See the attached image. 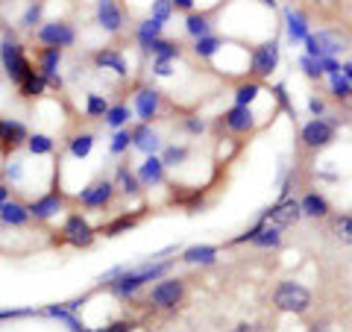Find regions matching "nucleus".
<instances>
[{"label": "nucleus", "mask_w": 352, "mask_h": 332, "mask_svg": "<svg viewBox=\"0 0 352 332\" xmlns=\"http://www.w3.org/2000/svg\"><path fill=\"white\" fill-rule=\"evenodd\" d=\"M176 259H164V262H147L141 264V268H115L109 271L103 280H106V289L112 291L115 297H120V300H126V297H132L138 289H144L147 282H159L164 273H168L173 268Z\"/></svg>", "instance_id": "obj_1"}, {"label": "nucleus", "mask_w": 352, "mask_h": 332, "mask_svg": "<svg viewBox=\"0 0 352 332\" xmlns=\"http://www.w3.org/2000/svg\"><path fill=\"white\" fill-rule=\"evenodd\" d=\"M352 48V32L346 27H323L317 32H308L305 39V56L323 59V56H340Z\"/></svg>", "instance_id": "obj_2"}, {"label": "nucleus", "mask_w": 352, "mask_h": 332, "mask_svg": "<svg viewBox=\"0 0 352 332\" xmlns=\"http://www.w3.org/2000/svg\"><path fill=\"white\" fill-rule=\"evenodd\" d=\"M273 306L288 315H305L308 309H311V291H308L302 282L282 280L276 289H273Z\"/></svg>", "instance_id": "obj_3"}, {"label": "nucleus", "mask_w": 352, "mask_h": 332, "mask_svg": "<svg viewBox=\"0 0 352 332\" xmlns=\"http://www.w3.org/2000/svg\"><path fill=\"white\" fill-rule=\"evenodd\" d=\"M0 62H3V68H6V74H9V80H12L15 85L24 80V76L36 68V65L30 62V56L24 53V48H21V41L9 32V36L0 41Z\"/></svg>", "instance_id": "obj_4"}, {"label": "nucleus", "mask_w": 352, "mask_h": 332, "mask_svg": "<svg viewBox=\"0 0 352 332\" xmlns=\"http://www.w3.org/2000/svg\"><path fill=\"white\" fill-rule=\"evenodd\" d=\"M147 300L153 309H176L185 300V280H179V276H162V280L153 285Z\"/></svg>", "instance_id": "obj_5"}, {"label": "nucleus", "mask_w": 352, "mask_h": 332, "mask_svg": "<svg viewBox=\"0 0 352 332\" xmlns=\"http://www.w3.org/2000/svg\"><path fill=\"white\" fill-rule=\"evenodd\" d=\"M276 68H279V41L270 39V41L256 44L250 53V74L256 80H267Z\"/></svg>", "instance_id": "obj_6"}, {"label": "nucleus", "mask_w": 352, "mask_h": 332, "mask_svg": "<svg viewBox=\"0 0 352 332\" xmlns=\"http://www.w3.org/2000/svg\"><path fill=\"white\" fill-rule=\"evenodd\" d=\"M335 136H338L335 121H326V118H311V121H308V124L302 127V136H300V141H302V147H305V150H323V147L332 145Z\"/></svg>", "instance_id": "obj_7"}, {"label": "nucleus", "mask_w": 352, "mask_h": 332, "mask_svg": "<svg viewBox=\"0 0 352 332\" xmlns=\"http://www.w3.org/2000/svg\"><path fill=\"white\" fill-rule=\"evenodd\" d=\"M94 238H97V229L88 224L85 215L74 212V215L65 218V224H62V241H65V245L82 250V247H91Z\"/></svg>", "instance_id": "obj_8"}, {"label": "nucleus", "mask_w": 352, "mask_h": 332, "mask_svg": "<svg viewBox=\"0 0 352 332\" xmlns=\"http://www.w3.org/2000/svg\"><path fill=\"white\" fill-rule=\"evenodd\" d=\"M300 218H302V209H300V200H296V197H279V200L261 215L264 224L279 227V229L300 224Z\"/></svg>", "instance_id": "obj_9"}, {"label": "nucleus", "mask_w": 352, "mask_h": 332, "mask_svg": "<svg viewBox=\"0 0 352 332\" xmlns=\"http://www.w3.org/2000/svg\"><path fill=\"white\" fill-rule=\"evenodd\" d=\"M36 39L44 44V48H71L76 41V30L68 21H44V24L36 30Z\"/></svg>", "instance_id": "obj_10"}, {"label": "nucleus", "mask_w": 352, "mask_h": 332, "mask_svg": "<svg viewBox=\"0 0 352 332\" xmlns=\"http://www.w3.org/2000/svg\"><path fill=\"white\" fill-rule=\"evenodd\" d=\"M115 183L112 180H94L91 185H85L80 194H76V200H80L85 209H106L109 203L115 200Z\"/></svg>", "instance_id": "obj_11"}, {"label": "nucleus", "mask_w": 352, "mask_h": 332, "mask_svg": "<svg viewBox=\"0 0 352 332\" xmlns=\"http://www.w3.org/2000/svg\"><path fill=\"white\" fill-rule=\"evenodd\" d=\"M97 24H100L106 32H124L126 27V12L120 6V0H97Z\"/></svg>", "instance_id": "obj_12"}, {"label": "nucleus", "mask_w": 352, "mask_h": 332, "mask_svg": "<svg viewBox=\"0 0 352 332\" xmlns=\"http://www.w3.org/2000/svg\"><path fill=\"white\" fill-rule=\"evenodd\" d=\"M27 138H30L27 124L12 121V118H0V153H3V156L15 153L21 145H27Z\"/></svg>", "instance_id": "obj_13"}, {"label": "nucleus", "mask_w": 352, "mask_h": 332, "mask_svg": "<svg viewBox=\"0 0 352 332\" xmlns=\"http://www.w3.org/2000/svg\"><path fill=\"white\" fill-rule=\"evenodd\" d=\"M220 127L235 132V136H247V132H252V127H256V115H252L250 106H232L226 109L223 115H220Z\"/></svg>", "instance_id": "obj_14"}, {"label": "nucleus", "mask_w": 352, "mask_h": 332, "mask_svg": "<svg viewBox=\"0 0 352 332\" xmlns=\"http://www.w3.org/2000/svg\"><path fill=\"white\" fill-rule=\"evenodd\" d=\"M27 209H30V215L36 220H50V218H56L65 209V194L59 191V188H53V191L36 197V200H32Z\"/></svg>", "instance_id": "obj_15"}, {"label": "nucleus", "mask_w": 352, "mask_h": 332, "mask_svg": "<svg viewBox=\"0 0 352 332\" xmlns=\"http://www.w3.org/2000/svg\"><path fill=\"white\" fill-rule=\"evenodd\" d=\"M135 112L144 124H153L159 115H162V92L159 88H138L135 94Z\"/></svg>", "instance_id": "obj_16"}, {"label": "nucleus", "mask_w": 352, "mask_h": 332, "mask_svg": "<svg viewBox=\"0 0 352 332\" xmlns=\"http://www.w3.org/2000/svg\"><path fill=\"white\" fill-rule=\"evenodd\" d=\"M296 3H300L305 15H317L323 21H335L346 9V0H296Z\"/></svg>", "instance_id": "obj_17"}, {"label": "nucleus", "mask_w": 352, "mask_h": 332, "mask_svg": "<svg viewBox=\"0 0 352 332\" xmlns=\"http://www.w3.org/2000/svg\"><path fill=\"white\" fill-rule=\"evenodd\" d=\"M141 218H144V212H120V215H115L112 220H106V224L97 229V236H103V238L124 236V232L135 229V227L141 224Z\"/></svg>", "instance_id": "obj_18"}, {"label": "nucleus", "mask_w": 352, "mask_h": 332, "mask_svg": "<svg viewBox=\"0 0 352 332\" xmlns=\"http://www.w3.org/2000/svg\"><path fill=\"white\" fill-rule=\"evenodd\" d=\"M36 62H38V71L47 76V83L59 85V65H62V48H41L36 53Z\"/></svg>", "instance_id": "obj_19"}, {"label": "nucleus", "mask_w": 352, "mask_h": 332, "mask_svg": "<svg viewBox=\"0 0 352 332\" xmlns=\"http://www.w3.org/2000/svg\"><path fill=\"white\" fill-rule=\"evenodd\" d=\"M132 132V147H138L141 153H147V156H156V150L162 147V141H159V132L153 129L150 124H141L135 127V129H129Z\"/></svg>", "instance_id": "obj_20"}, {"label": "nucleus", "mask_w": 352, "mask_h": 332, "mask_svg": "<svg viewBox=\"0 0 352 332\" xmlns=\"http://www.w3.org/2000/svg\"><path fill=\"white\" fill-rule=\"evenodd\" d=\"M94 65L97 68H106V71H115L118 76H126V59L124 53H120L118 48H100L94 53Z\"/></svg>", "instance_id": "obj_21"}, {"label": "nucleus", "mask_w": 352, "mask_h": 332, "mask_svg": "<svg viewBox=\"0 0 352 332\" xmlns=\"http://www.w3.org/2000/svg\"><path fill=\"white\" fill-rule=\"evenodd\" d=\"M285 30L294 44H300L308 39V15L302 9H285Z\"/></svg>", "instance_id": "obj_22"}, {"label": "nucleus", "mask_w": 352, "mask_h": 332, "mask_svg": "<svg viewBox=\"0 0 352 332\" xmlns=\"http://www.w3.org/2000/svg\"><path fill=\"white\" fill-rule=\"evenodd\" d=\"M0 220H3L6 227H27L32 220V215H30V209L24 203L6 200V203H0Z\"/></svg>", "instance_id": "obj_23"}, {"label": "nucleus", "mask_w": 352, "mask_h": 332, "mask_svg": "<svg viewBox=\"0 0 352 332\" xmlns=\"http://www.w3.org/2000/svg\"><path fill=\"white\" fill-rule=\"evenodd\" d=\"M44 88H47V76H44L38 68H32L24 80L18 83V94L24 97V101H36V97L44 94Z\"/></svg>", "instance_id": "obj_24"}, {"label": "nucleus", "mask_w": 352, "mask_h": 332, "mask_svg": "<svg viewBox=\"0 0 352 332\" xmlns=\"http://www.w3.org/2000/svg\"><path fill=\"white\" fill-rule=\"evenodd\" d=\"M300 209H302V218H314V220H323V218H329V212H332L329 200L317 191H308L300 200Z\"/></svg>", "instance_id": "obj_25"}, {"label": "nucleus", "mask_w": 352, "mask_h": 332, "mask_svg": "<svg viewBox=\"0 0 352 332\" xmlns=\"http://www.w3.org/2000/svg\"><path fill=\"white\" fill-rule=\"evenodd\" d=\"M162 27H164V24H159L156 18H147V21H141V24H138L135 39H138V44H141V50H144V53H150L153 44L162 39Z\"/></svg>", "instance_id": "obj_26"}, {"label": "nucleus", "mask_w": 352, "mask_h": 332, "mask_svg": "<svg viewBox=\"0 0 352 332\" xmlns=\"http://www.w3.org/2000/svg\"><path fill=\"white\" fill-rule=\"evenodd\" d=\"M135 174H138L141 185H162L164 183V162L159 156H147Z\"/></svg>", "instance_id": "obj_27"}, {"label": "nucleus", "mask_w": 352, "mask_h": 332, "mask_svg": "<svg viewBox=\"0 0 352 332\" xmlns=\"http://www.w3.org/2000/svg\"><path fill=\"white\" fill-rule=\"evenodd\" d=\"M115 188L124 197H138L141 194V180H138V174H132L126 165H118V171H115Z\"/></svg>", "instance_id": "obj_28"}, {"label": "nucleus", "mask_w": 352, "mask_h": 332, "mask_svg": "<svg viewBox=\"0 0 352 332\" xmlns=\"http://www.w3.org/2000/svg\"><path fill=\"white\" fill-rule=\"evenodd\" d=\"M44 315H47V318H56V320H62V324L68 326L71 332H91V329H88V326L82 324L80 318L74 315V309H71L68 303H62V306H47V309H44Z\"/></svg>", "instance_id": "obj_29"}, {"label": "nucleus", "mask_w": 352, "mask_h": 332, "mask_svg": "<svg viewBox=\"0 0 352 332\" xmlns=\"http://www.w3.org/2000/svg\"><path fill=\"white\" fill-rule=\"evenodd\" d=\"M217 247L214 245H194V247H188L179 256V262H185V264H212L214 259H217Z\"/></svg>", "instance_id": "obj_30"}, {"label": "nucleus", "mask_w": 352, "mask_h": 332, "mask_svg": "<svg viewBox=\"0 0 352 332\" xmlns=\"http://www.w3.org/2000/svg\"><path fill=\"white\" fill-rule=\"evenodd\" d=\"M212 12H188V18H185V32L194 39L200 36H208L212 32Z\"/></svg>", "instance_id": "obj_31"}, {"label": "nucleus", "mask_w": 352, "mask_h": 332, "mask_svg": "<svg viewBox=\"0 0 352 332\" xmlns=\"http://www.w3.org/2000/svg\"><path fill=\"white\" fill-rule=\"evenodd\" d=\"M258 220H261V218H258ZM250 245H256V247H279V245H282V229H279V227H270V224H264V220H261L256 238H252Z\"/></svg>", "instance_id": "obj_32"}, {"label": "nucleus", "mask_w": 352, "mask_h": 332, "mask_svg": "<svg viewBox=\"0 0 352 332\" xmlns=\"http://www.w3.org/2000/svg\"><path fill=\"white\" fill-rule=\"evenodd\" d=\"M220 48H223V39H217V36H200L194 41V53H197V59H214L217 53H220Z\"/></svg>", "instance_id": "obj_33"}, {"label": "nucleus", "mask_w": 352, "mask_h": 332, "mask_svg": "<svg viewBox=\"0 0 352 332\" xmlns=\"http://www.w3.org/2000/svg\"><path fill=\"white\" fill-rule=\"evenodd\" d=\"M329 229H332V236L340 241V245L352 247V215H335L332 224H329Z\"/></svg>", "instance_id": "obj_34"}, {"label": "nucleus", "mask_w": 352, "mask_h": 332, "mask_svg": "<svg viewBox=\"0 0 352 332\" xmlns=\"http://www.w3.org/2000/svg\"><path fill=\"white\" fill-rule=\"evenodd\" d=\"M329 94H332L338 103H349L352 101V83L346 80L344 74L329 76Z\"/></svg>", "instance_id": "obj_35"}, {"label": "nucleus", "mask_w": 352, "mask_h": 332, "mask_svg": "<svg viewBox=\"0 0 352 332\" xmlns=\"http://www.w3.org/2000/svg\"><path fill=\"white\" fill-rule=\"evenodd\" d=\"M68 150H71L74 159H85L88 153L94 150V136H91V132H80V136H74L68 141Z\"/></svg>", "instance_id": "obj_36"}, {"label": "nucleus", "mask_w": 352, "mask_h": 332, "mask_svg": "<svg viewBox=\"0 0 352 332\" xmlns=\"http://www.w3.org/2000/svg\"><path fill=\"white\" fill-rule=\"evenodd\" d=\"M153 56H156V59H179L182 56V44L179 41H170V39H159L156 44H153Z\"/></svg>", "instance_id": "obj_37"}, {"label": "nucleus", "mask_w": 352, "mask_h": 332, "mask_svg": "<svg viewBox=\"0 0 352 332\" xmlns=\"http://www.w3.org/2000/svg\"><path fill=\"white\" fill-rule=\"evenodd\" d=\"M53 138L50 136H44V132H32V136L27 138V150L32 153V156H50L53 153Z\"/></svg>", "instance_id": "obj_38"}, {"label": "nucleus", "mask_w": 352, "mask_h": 332, "mask_svg": "<svg viewBox=\"0 0 352 332\" xmlns=\"http://www.w3.org/2000/svg\"><path fill=\"white\" fill-rule=\"evenodd\" d=\"M261 94V85L256 83V80H250V83H241L238 88H235V103L238 106H252V101Z\"/></svg>", "instance_id": "obj_39"}, {"label": "nucleus", "mask_w": 352, "mask_h": 332, "mask_svg": "<svg viewBox=\"0 0 352 332\" xmlns=\"http://www.w3.org/2000/svg\"><path fill=\"white\" fill-rule=\"evenodd\" d=\"M126 121H129V106H126V103H115V106H109V112H106V127H112V129H124Z\"/></svg>", "instance_id": "obj_40"}, {"label": "nucleus", "mask_w": 352, "mask_h": 332, "mask_svg": "<svg viewBox=\"0 0 352 332\" xmlns=\"http://www.w3.org/2000/svg\"><path fill=\"white\" fill-rule=\"evenodd\" d=\"M106 112H109V101L103 94H88L85 97V115L88 118H106Z\"/></svg>", "instance_id": "obj_41"}, {"label": "nucleus", "mask_w": 352, "mask_h": 332, "mask_svg": "<svg viewBox=\"0 0 352 332\" xmlns=\"http://www.w3.org/2000/svg\"><path fill=\"white\" fill-rule=\"evenodd\" d=\"M129 145H132V132H129V129H115L109 150H112L115 156H120V153H126V150H129Z\"/></svg>", "instance_id": "obj_42"}, {"label": "nucleus", "mask_w": 352, "mask_h": 332, "mask_svg": "<svg viewBox=\"0 0 352 332\" xmlns=\"http://www.w3.org/2000/svg\"><path fill=\"white\" fill-rule=\"evenodd\" d=\"M170 15H173L170 0H153V6H150V18H156L159 24H168Z\"/></svg>", "instance_id": "obj_43"}, {"label": "nucleus", "mask_w": 352, "mask_h": 332, "mask_svg": "<svg viewBox=\"0 0 352 332\" xmlns=\"http://www.w3.org/2000/svg\"><path fill=\"white\" fill-rule=\"evenodd\" d=\"M300 71L308 76V80H320V76H326L320 59H314V56H302L300 59Z\"/></svg>", "instance_id": "obj_44"}, {"label": "nucleus", "mask_w": 352, "mask_h": 332, "mask_svg": "<svg viewBox=\"0 0 352 332\" xmlns=\"http://www.w3.org/2000/svg\"><path fill=\"white\" fill-rule=\"evenodd\" d=\"M185 159H188V147H176V145L164 150V156H162L164 168H176V165H182Z\"/></svg>", "instance_id": "obj_45"}, {"label": "nucleus", "mask_w": 352, "mask_h": 332, "mask_svg": "<svg viewBox=\"0 0 352 332\" xmlns=\"http://www.w3.org/2000/svg\"><path fill=\"white\" fill-rule=\"evenodd\" d=\"M41 12H44V0H32V3H30V9L24 12V18H21V24L32 30L36 24H41Z\"/></svg>", "instance_id": "obj_46"}, {"label": "nucleus", "mask_w": 352, "mask_h": 332, "mask_svg": "<svg viewBox=\"0 0 352 332\" xmlns=\"http://www.w3.org/2000/svg\"><path fill=\"white\" fill-rule=\"evenodd\" d=\"M21 176H24L21 159H9V162H6V180H9V183H21Z\"/></svg>", "instance_id": "obj_47"}, {"label": "nucleus", "mask_w": 352, "mask_h": 332, "mask_svg": "<svg viewBox=\"0 0 352 332\" xmlns=\"http://www.w3.org/2000/svg\"><path fill=\"white\" fill-rule=\"evenodd\" d=\"M173 62L170 59H156V56H153V74H156V76H170L173 71Z\"/></svg>", "instance_id": "obj_48"}, {"label": "nucleus", "mask_w": 352, "mask_h": 332, "mask_svg": "<svg viewBox=\"0 0 352 332\" xmlns=\"http://www.w3.org/2000/svg\"><path fill=\"white\" fill-rule=\"evenodd\" d=\"M182 127H185V129H188V132H191V136H200V132L206 129V121H200V118H197V115H191V118H185V121H182Z\"/></svg>", "instance_id": "obj_49"}, {"label": "nucleus", "mask_w": 352, "mask_h": 332, "mask_svg": "<svg viewBox=\"0 0 352 332\" xmlns=\"http://www.w3.org/2000/svg\"><path fill=\"white\" fill-rule=\"evenodd\" d=\"M36 315V309H0V320H9V318H30Z\"/></svg>", "instance_id": "obj_50"}, {"label": "nucleus", "mask_w": 352, "mask_h": 332, "mask_svg": "<svg viewBox=\"0 0 352 332\" xmlns=\"http://www.w3.org/2000/svg\"><path fill=\"white\" fill-rule=\"evenodd\" d=\"M129 329H132L129 320H115V324H109L103 329H94V332H129Z\"/></svg>", "instance_id": "obj_51"}, {"label": "nucleus", "mask_w": 352, "mask_h": 332, "mask_svg": "<svg viewBox=\"0 0 352 332\" xmlns=\"http://www.w3.org/2000/svg\"><path fill=\"white\" fill-rule=\"evenodd\" d=\"M308 109H311V115H314V118H323L326 103L320 101V97H311V101H308Z\"/></svg>", "instance_id": "obj_52"}, {"label": "nucleus", "mask_w": 352, "mask_h": 332, "mask_svg": "<svg viewBox=\"0 0 352 332\" xmlns=\"http://www.w3.org/2000/svg\"><path fill=\"white\" fill-rule=\"evenodd\" d=\"M170 6L176 9V12H194V0H170Z\"/></svg>", "instance_id": "obj_53"}, {"label": "nucleus", "mask_w": 352, "mask_h": 332, "mask_svg": "<svg viewBox=\"0 0 352 332\" xmlns=\"http://www.w3.org/2000/svg\"><path fill=\"white\" fill-rule=\"evenodd\" d=\"M232 332H261V326L258 324H250V320H241V324H235Z\"/></svg>", "instance_id": "obj_54"}, {"label": "nucleus", "mask_w": 352, "mask_h": 332, "mask_svg": "<svg viewBox=\"0 0 352 332\" xmlns=\"http://www.w3.org/2000/svg\"><path fill=\"white\" fill-rule=\"evenodd\" d=\"M340 74H344L346 80L352 83V62H344V65H340Z\"/></svg>", "instance_id": "obj_55"}, {"label": "nucleus", "mask_w": 352, "mask_h": 332, "mask_svg": "<svg viewBox=\"0 0 352 332\" xmlns=\"http://www.w3.org/2000/svg\"><path fill=\"white\" fill-rule=\"evenodd\" d=\"M6 200H9V185L0 183V203H6Z\"/></svg>", "instance_id": "obj_56"}, {"label": "nucleus", "mask_w": 352, "mask_h": 332, "mask_svg": "<svg viewBox=\"0 0 352 332\" xmlns=\"http://www.w3.org/2000/svg\"><path fill=\"white\" fill-rule=\"evenodd\" d=\"M308 332H332V329H329L326 324H314V326H308Z\"/></svg>", "instance_id": "obj_57"}, {"label": "nucleus", "mask_w": 352, "mask_h": 332, "mask_svg": "<svg viewBox=\"0 0 352 332\" xmlns=\"http://www.w3.org/2000/svg\"><path fill=\"white\" fill-rule=\"evenodd\" d=\"M261 6H270V9H276V0H258Z\"/></svg>", "instance_id": "obj_58"}]
</instances>
